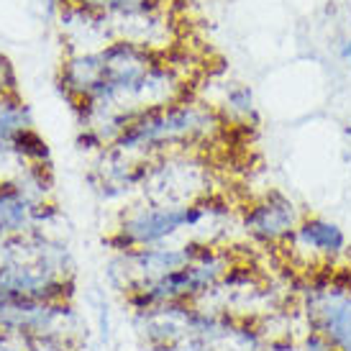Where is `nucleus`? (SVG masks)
<instances>
[{"label": "nucleus", "instance_id": "nucleus-1", "mask_svg": "<svg viewBox=\"0 0 351 351\" xmlns=\"http://www.w3.org/2000/svg\"><path fill=\"white\" fill-rule=\"evenodd\" d=\"M231 215L228 203L221 197H200L195 203H144L128 208L121 215L116 234L108 239L113 252H131L147 246L169 244L182 231H197L200 226L221 223Z\"/></svg>", "mask_w": 351, "mask_h": 351}, {"label": "nucleus", "instance_id": "nucleus-2", "mask_svg": "<svg viewBox=\"0 0 351 351\" xmlns=\"http://www.w3.org/2000/svg\"><path fill=\"white\" fill-rule=\"evenodd\" d=\"M221 118L210 106L195 100H177L165 108H149L138 113L123 134L110 144L123 154H149L172 147H193L213 138Z\"/></svg>", "mask_w": 351, "mask_h": 351}, {"label": "nucleus", "instance_id": "nucleus-3", "mask_svg": "<svg viewBox=\"0 0 351 351\" xmlns=\"http://www.w3.org/2000/svg\"><path fill=\"white\" fill-rule=\"evenodd\" d=\"M305 331L321 333L333 351H351V267H323L300 287Z\"/></svg>", "mask_w": 351, "mask_h": 351}, {"label": "nucleus", "instance_id": "nucleus-4", "mask_svg": "<svg viewBox=\"0 0 351 351\" xmlns=\"http://www.w3.org/2000/svg\"><path fill=\"white\" fill-rule=\"evenodd\" d=\"M231 267H234L231 249L205 246V252L195 262L185 264L154 282L136 287L134 293L126 295V302L134 308V313L167 305V302H200L221 285Z\"/></svg>", "mask_w": 351, "mask_h": 351}, {"label": "nucleus", "instance_id": "nucleus-5", "mask_svg": "<svg viewBox=\"0 0 351 351\" xmlns=\"http://www.w3.org/2000/svg\"><path fill=\"white\" fill-rule=\"evenodd\" d=\"M302 221V213L298 203L280 193L269 190L262 197H256L241 210V231L256 246L272 249V246H285L293 239L295 228Z\"/></svg>", "mask_w": 351, "mask_h": 351}, {"label": "nucleus", "instance_id": "nucleus-6", "mask_svg": "<svg viewBox=\"0 0 351 351\" xmlns=\"http://www.w3.org/2000/svg\"><path fill=\"white\" fill-rule=\"evenodd\" d=\"M285 246L298 262L315 264V267H339L341 259L349 256L346 231L336 221H328L321 215H302L293 239Z\"/></svg>", "mask_w": 351, "mask_h": 351}, {"label": "nucleus", "instance_id": "nucleus-7", "mask_svg": "<svg viewBox=\"0 0 351 351\" xmlns=\"http://www.w3.org/2000/svg\"><path fill=\"white\" fill-rule=\"evenodd\" d=\"M221 108L228 118H234L239 123L256 121V106H254V93L244 82H228L221 98Z\"/></svg>", "mask_w": 351, "mask_h": 351}, {"label": "nucleus", "instance_id": "nucleus-8", "mask_svg": "<svg viewBox=\"0 0 351 351\" xmlns=\"http://www.w3.org/2000/svg\"><path fill=\"white\" fill-rule=\"evenodd\" d=\"M29 123L31 118L26 106L0 93V141H10L23 131H29Z\"/></svg>", "mask_w": 351, "mask_h": 351}, {"label": "nucleus", "instance_id": "nucleus-9", "mask_svg": "<svg viewBox=\"0 0 351 351\" xmlns=\"http://www.w3.org/2000/svg\"><path fill=\"white\" fill-rule=\"evenodd\" d=\"M16 141V147H19V152L23 156H29V159H36V162H44L47 156H49V149H47V144L41 141L34 131H23V134H19V136L13 138Z\"/></svg>", "mask_w": 351, "mask_h": 351}, {"label": "nucleus", "instance_id": "nucleus-10", "mask_svg": "<svg viewBox=\"0 0 351 351\" xmlns=\"http://www.w3.org/2000/svg\"><path fill=\"white\" fill-rule=\"evenodd\" d=\"M23 351H75L69 339H59V336H34V339H23Z\"/></svg>", "mask_w": 351, "mask_h": 351}, {"label": "nucleus", "instance_id": "nucleus-11", "mask_svg": "<svg viewBox=\"0 0 351 351\" xmlns=\"http://www.w3.org/2000/svg\"><path fill=\"white\" fill-rule=\"evenodd\" d=\"M298 351H333L331 343L323 339L321 333L305 331L300 336V343H298Z\"/></svg>", "mask_w": 351, "mask_h": 351}, {"label": "nucleus", "instance_id": "nucleus-12", "mask_svg": "<svg viewBox=\"0 0 351 351\" xmlns=\"http://www.w3.org/2000/svg\"><path fill=\"white\" fill-rule=\"evenodd\" d=\"M13 85V75H10V67L5 59H0V93L5 88H10Z\"/></svg>", "mask_w": 351, "mask_h": 351}, {"label": "nucleus", "instance_id": "nucleus-13", "mask_svg": "<svg viewBox=\"0 0 351 351\" xmlns=\"http://www.w3.org/2000/svg\"><path fill=\"white\" fill-rule=\"evenodd\" d=\"M339 57H341V62L351 64V39H343L341 49H339Z\"/></svg>", "mask_w": 351, "mask_h": 351}]
</instances>
